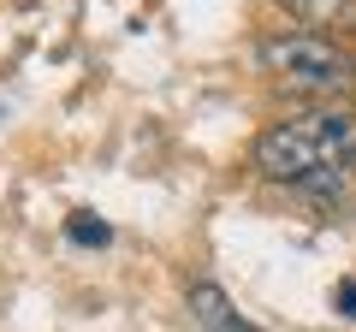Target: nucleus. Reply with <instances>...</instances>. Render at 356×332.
Returning <instances> with one entry per match:
<instances>
[{
  "label": "nucleus",
  "instance_id": "obj_1",
  "mask_svg": "<svg viewBox=\"0 0 356 332\" xmlns=\"http://www.w3.org/2000/svg\"><path fill=\"white\" fill-rule=\"evenodd\" d=\"M356 160V113L350 107H315L267 125L255 137V166L280 184H309Z\"/></svg>",
  "mask_w": 356,
  "mask_h": 332
},
{
  "label": "nucleus",
  "instance_id": "obj_2",
  "mask_svg": "<svg viewBox=\"0 0 356 332\" xmlns=\"http://www.w3.org/2000/svg\"><path fill=\"white\" fill-rule=\"evenodd\" d=\"M261 65L297 95H350L356 90V53L339 48L321 30H280L261 36Z\"/></svg>",
  "mask_w": 356,
  "mask_h": 332
},
{
  "label": "nucleus",
  "instance_id": "obj_3",
  "mask_svg": "<svg viewBox=\"0 0 356 332\" xmlns=\"http://www.w3.org/2000/svg\"><path fill=\"white\" fill-rule=\"evenodd\" d=\"M280 6L297 18V24L321 30V36H332V30H350V24H356V0H280Z\"/></svg>",
  "mask_w": 356,
  "mask_h": 332
},
{
  "label": "nucleus",
  "instance_id": "obj_4",
  "mask_svg": "<svg viewBox=\"0 0 356 332\" xmlns=\"http://www.w3.org/2000/svg\"><path fill=\"white\" fill-rule=\"evenodd\" d=\"M191 308H196V320H202L208 332H255L250 320H238V308L226 303V291H220V285H191Z\"/></svg>",
  "mask_w": 356,
  "mask_h": 332
},
{
  "label": "nucleus",
  "instance_id": "obj_5",
  "mask_svg": "<svg viewBox=\"0 0 356 332\" xmlns=\"http://www.w3.org/2000/svg\"><path fill=\"white\" fill-rule=\"evenodd\" d=\"M72 238H77V243H107V226H102V219H83V214H77V219H72Z\"/></svg>",
  "mask_w": 356,
  "mask_h": 332
},
{
  "label": "nucleus",
  "instance_id": "obj_6",
  "mask_svg": "<svg viewBox=\"0 0 356 332\" xmlns=\"http://www.w3.org/2000/svg\"><path fill=\"white\" fill-rule=\"evenodd\" d=\"M339 315L356 320V285H339Z\"/></svg>",
  "mask_w": 356,
  "mask_h": 332
}]
</instances>
